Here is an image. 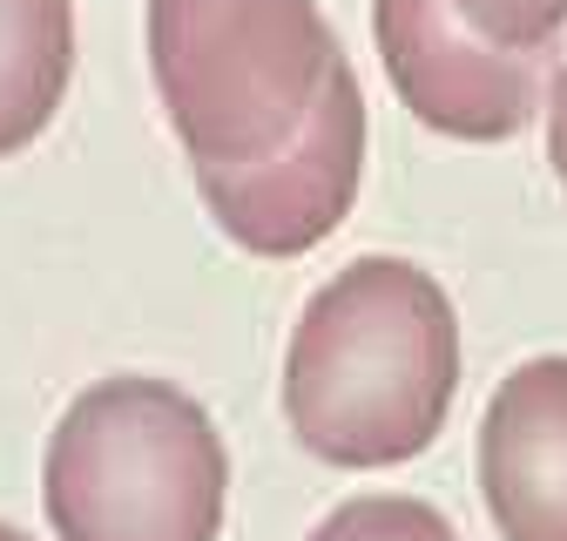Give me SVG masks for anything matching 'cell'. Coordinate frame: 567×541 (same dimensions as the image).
I'll use <instances>...</instances> for the list:
<instances>
[{
	"label": "cell",
	"instance_id": "cell-1",
	"mask_svg": "<svg viewBox=\"0 0 567 541\" xmlns=\"http://www.w3.org/2000/svg\"><path fill=\"white\" fill-rule=\"evenodd\" d=\"M150 68L237 244L298 257L331 237L365 170V95L318 0H150Z\"/></svg>",
	"mask_w": 567,
	"mask_h": 541
},
{
	"label": "cell",
	"instance_id": "cell-3",
	"mask_svg": "<svg viewBox=\"0 0 567 541\" xmlns=\"http://www.w3.org/2000/svg\"><path fill=\"white\" fill-rule=\"evenodd\" d=\"M230 460L209 414L169 379L115 372L75 392L41 467L61 541H217Z\"/></svg>",
	"mask_w": 567,
	"mask_h": 541
},
{
	"label": "cell",
	"instance_id": "cell-4",
	"mask_svg": "<svg viewBox=\"0 0 567 541\" xmlns=\"http://www.w3.org/2000/svg\"><path fill=\"white\" fill-rule=\"evenodd\" d=\"M372 21H379L385 75L425 129L466 135V143H501V135L527 129L534 109L547 102L554 48L540 54L493 48L460 21L453 0H379Z\"/></svg>",
	"mask_w": 567,
	"mask_h": 541
},
{
	"label": "cell",
	"instance_id": "cell-2",
	"mask_svg": "<svg viewBox=\"0 0 567 541\" xmlns=\"http://www.w3.org/2000/svg\"><path fill=\"white\" fill-rule=\"evenodd\" d=\"M453 386L460 325L446 292L405 257H359L291 331L284 414L331 467H392L440 433Z\"/></svg>",
	"mask_w": 567,
	"mask_h": 541
},
{
	"label": "cell",
	"instance_id": "cell-8",
	"mask_svg": "<svg viewBox=\"0 0 567 541\" xmlns=\"http://www.w3.org/2000/svg\"><path fill=\"white\" fill-rule=\"evenodd\" d=\"M453 8L473 34H486L493 48H514V54H540L567 28V0H453Z\"/></svg>",
	"mask_w": 567,
	"mask_h": 541
},
{
	"label": "cell",
	"instance_id": "cell-10",
	"mask_svg": "<svg viewBox=\"0 0 567 541\" xmlns=\"http://www.w3.org/2000/svg\"><path fill=\"white\" fill-rule=\"evenodd\" d=\"M0 541H28V534H21V528H8V521H0Z\"/></svg>",
	"mask_w": 567,
	"mask_h": 541
},
{
	"label": "cell",
	"instance_id": "cell-9",
	"mask_svg": "<svg viewBox=\"0 0 567 541\" xmlns=\"http://www.w3.org/2000/svg\"><path fill=\"white\" fill-rule=\"evenodd\" d=\"M547 156H554V176L567 190V68H560L554 95H547Z\"/></svg>",
	"mask_w": 567,
	"mask_h": 541
},
{
	"label": "cell",
	"instance_id": "cell-7",
	"mask_svg": "<svg viewBox=\"0 0 567 541\" xmlns=\"http://www.w3.org/2000/svg\"><path fill=\"white\" fill-rule=\"evenodd\" d=\"M311 541H460V534L440 508H425L412 494H359L331 508L311 528Z\"/></svg>",
	"mask_w": 567,
	"mask_h": 541
},
{
	"label": "cell",
	"instance_id": "cell-6",
	"mask_svg": "<svg viewBox=\"0 0 567 541\" xmlns=\"http://www.w3.org/2000/svg\"><path fill=\"white\" fill-rule=\"evenodd\" d=\"M68 61H75V8L68 0H0V156L48 129Z\"/></svg>",
	"mask_w": 567,
	"mask_h": 541
},
{
	"label": "cell",
	"instance_id": "cell-5",
	"mask_svg": "<svg viewBox=\"0 0 567 541\" xmlns=\"http://www.w3.org/2000/svg\"><path fill=\"white\" fill-rule=\"evenodd\" d=\"M480 488L501 541H567V359H527L486 399Z\"/></svg>",
	"mask_w": 567,
	"mask_h": 541
}]
</instances>
